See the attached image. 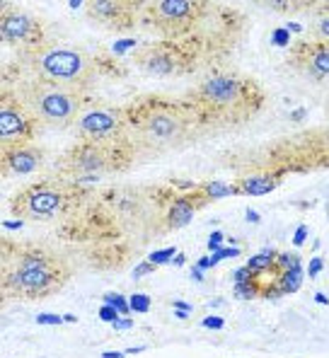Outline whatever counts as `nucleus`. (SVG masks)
Segmentation results:
<instances>
[{
  "mask_svg": "<svg viewBox=\"0 0 329 358\" xmlns=\"http://www.w3.org/2000/svg\"><path fill=\"white\" fill-rule=\"evenodd\" d=\"M124 126L134 148L153 155L187 143L194 136L196 114L184 104L146 102L124 114Z\"/></svg>",
  "mask_w": 329,
  "mask_h": 358,
  "instance_id": "1",
  "label": "nucleus"
},
{
  "mask_svg": "<svg viewBox=\"0 0 329 358\" xmlns=\"http://www.w3.org/2000/svg\"><path fill=\"white\" fill-rule=\"evenodd\" d=\"M192 99L206 121L240 124L262 109L264 92L254 80L242 76H214L192 92Z\"/></svg>",
  "mask_w": 329,
  "mask_h": 358,
  "instance_id": "2",
  "label": "nucleus"
},
{
  "mask_svg": "<svg viewBox=\"0 0 329 358\" xmlns=\"http://www.w3.org/2000/svg\"><path fill=\"white\" fill-rule=\"evenodd\" d=\"M22 61L39 80L68 90H85L94 78V61L83 49L71 46H31L24 49Z\"/></svg>",
  "mask_w": 329,
  "mask_h": 358,
  "instance_id": "3",
  "label": "nucleus"
},
{
  "mask_svg": "<svg viewBox=\"0 0 329 358\" xmlns=\"http://www.w3.org/2000/svg\"><path fill=\"white\" fill-rule=\"evenodd\" d=\"M18 102L34 119V124L71 126L83 112V102L76 90H68L54 83L29 78L18 85Z\"/></svg>",
  "mask_w": 329,
  "mask_h": 358,
  "instance_id": "4",
  "label": "nucleus"
},
{
  "mask_svg": "<svg viewBox=\"0 0 329 358\" xmlns=\"http://www.w3.org/2000/svg\"><path fill=\"white\" fill-rule=\"evenodd\" d=\"M68 276L71 271L61 259L44 255V252H29L15 262L13 268L3 276V283L5 288L20 296L41 298L61 288Z\"/></svg>",
  "mask_w": 329,
  "mask_h": 358,
  "instance_id": "5",
  "label": "nucleus"
},
{
  "mask_svg": "<svg viewBox=\"0 0 329 358\" xmlns=\"http://www.w3.org/2000/svg\"><path fill=\"white\" fill-rule=\"evenodd\" d=\"M129 145L121 141H83L76 145L66 157H63V170L71 175H102V172H111L116 167H124L129 162Z\"/></svg>",
  "mask_w": 329,
  "mask_h": 358,
  "instance_id": "6",
  "label": "nucleus"
},
{
  "mask_svg": "<svg viewBox=\"0 0 329 358\" xmlns=\"http://www.w3.org/2000/svg\"><path fill=\"white\" fill-rule=\"evenodd\" d=\"M73 194L63 184L54 182H39L31 184L24 192H20L13 199L10 208L20 220H46L54 218L71 203Z\"/></svg>",
  "mask_w": 329,
  "mask_h": 358,
  "instance_id": "7",
  "label": "nucleus"
},
{
  "mask_svg": "<svg viewBox=\"0 0 329 358\" xmlns=\"http://www.w3.org/2000/svg\"><path fill=\"white\" fill-rule=\"evenodd\" d=\"M206 10V3H194V0H158L150 3L146 10L148 20L162 31H187L201 20Z\"/></svg>",
  "mask_w": 329,
  "mask_h": 358,
  "instance_id": "8",
  "label": "nucleus"
},
{
  "mask_svg": "<svg viewBox=\"0 0 329 358\" xmlns=\"http://www.w3.org/2000/svg\"><path fill=\"white\" fill-rule=\"evenodd\" d=\"M78 131H80L83 141H121L126 138V126H124V114L116 109L107 107H94L88 109L78 117Z\"/></svg>",
  "mask_w": 329,
  "mask_h": 358,
  "instance_id": "9",
  "label": "nucleus"
},
{
  "mask_svg": "<svg viewBox=\"0 0 329 358\" xmlns=\"http://www.w3.org/2000/svg\"><path fill=\"white\" fill-rule=\"evenodd\" d=\"M34 136V119L15 99H0V145L5 150L27 145Z\"/></svg>",
  "mask_w": 329,
  "mask_h": 358,
  "instance_id": "10",
  "label": "nucleus"
},
{
  "mask_svg": "<svg viewBox=\"0 0 329 358\" xmlns=\"http://www.w3.org/2000/svg\"><path fill=\"white\" fill-rule=\"evenodd\" d=\"M39 39H41V24L29 13L5 10L0 15V41L22 44L24 49H31V46H39Z\"/></svg>",
  "mask_w": 329,
  "mask_h": 358,
  "instance_id": "11",
  "label": "nucleus"
},
{
  "mask_svg": "<svg viewBox=\"0 0 329 358\" xmlns=\"http://www.w3.org/2000/svg\"><path fill=\"white\" fill-rule=\"evenodd\" d=\"M138 3H126V0H97L88 3V15L97 22L107 24L111 29L131 27L136 20Z\"/></svg>",
  "mask_w": 329,
  "mask_h": 358,
  "instance_id": "12",
  "label": "nucleus"
},
{
  "mask_svg": "<svg viewBox=\"0 0 329 358\" xmlns=\"http://www.w3.org/2000/svg\"><path fill=\"white\" fill-rule=\"evenodd\" d=\"M290 61L315 78L329 76V49L327 41H300L290 49Z\"/></svg>",
  "mask_w": 329,
  "mask_h": 358,
  "instance_id": "13",
  "label": "nucleus"
},
{
  "mask_svg": "<svg viewBox=\"0 0 329 358\" xmlns=\"http://www.w3.org/2000/svg\"><path fill=\"white\" fill-rule=\"evenodd\" d=\"M136 63L148 73H155V76H172L179 71V54L169 46H148L141 54L136 56Z\"/></svg>",
  "mask_w": 329,
  "mask_h": 358,
  "instance_id": "14",
  "label": "nucleus"
},
{
  "mask_svg": "<svg viewBox=\"0 0 329 358\" xmlns=\"http://www.w3.org/2000/svg\"><path fill=\"white\" fill-rule=\"evenodd\" d=\"M44 160V152L34 145H20V148L5 150V170L10 175H29Z\"/></svg>",
  "mask_w": 329,
  "mask_h": 358,
  "instance_id": "15",
  "label": "nucleus"
},
{
  "mask_svg": "<svg viewBox=\"0 0 329 358\" xmlns=\"http://www.w3.org/2000/svg\"><path fill=\"white\" fill-rule=\"evenodd\" d=\"M276 187H279V179H276L274 175L262 172V175H252V177L240 179L237 187H235V192L247 194V196H264V194L274 192Z\"/></svg>",
  "mask_w": 329,
  "mask_h": 358,
  "instance_id": "16",
  "label": "nucleus"
},
{
  "mask_svg": "<svg viewBox=\"0 0 329 358\" xmlns=\"http://www.w3.org/2000/svg\"><path fill=\"white\" fill-rule=\"evenodd\" d=\"M196 208H201L199 203H194V196H182L169 206L167 210V223L169 228H184V225L192 223Z\"/></svg>",
  "mask_w": 329,
  "mask_h": 358,
  "instance_id": "17",
  "label": "nucleus"
},
{
  "mask_svg": "<svg viewBox=\"0 0 329 358\" xmlns=\"http://www.w3.org/2000/svg\"><path fill=\"white\" fill-rule=\"evenodd\" d=\"M276 283H279L281 293H295L302 283V268L295 266V268H288V271H281V276Z\"/></svg>",
  "mask_w": 329,
  "mask_h": 358,
  "instance_id": "18",
  "label": "nucleus"
},
{
  "mask_svg": "<svg viewBox=\"0 0 329 358\" xmlns=\"http://www.w3.org/2000/svg\"><path fill=\"white\" fill-rule=\"evenodd\" d=\"M199 192H201V196H204L206 201H211V199H225V196L237 194L235 187H232V184H225V182H206Z\"/></svg>",
  "mask_w": 329,
  "mask_h": 358,
  "instance_id": "19",
  "label": "nucleus"
},
{
  "mask_svg": "<svg viewBox=\"0 0 329 358\" xmlns=\"http://www.w3.org/2000/svg\"><path fill=\"white\" fill-rule=\"evenodd\" d=\"M247 268L254 273V276H259V273L269 271V268H276V252H272V250L259 252L257 257H252V259H249Z\"/></svg>",
  "mask_w": 329,
  "mask_h": 358,
  "instance_id": "20",
  "label": "nucleus"
},
{
  "mask_svg": "<svg viewBox=\"0 0 329 358\" xmlns=\"http://www.w3.org/2000/svg\"><path fill=\"white\" fill-rule=\"evenodd\" d=\"M129 310H134L138 315H146L148 310H150V298H148L146 293H134V296L129 298Z\"/></svg>",
  "mask_w": 329,
  "mask_h": 358,
  "instance_id": "21",
  "label": "nucleus"
},
{
  "mask_svg": "<svg viewBox=\"0 0 329 358\" xmlns=\"http://www.w3.org/2000/svg\"><path fill=\"white\" fill-rule=\"evenodd\" d=\"M104 305L114 308L119 315H126V313H129V300L121 296V293H107V296H104Z\"/></svg>",
  "mask_w": 329,
  "mask_h": 358,
  "instance_id": "22",
  "label": "nucleus"
},
{
  "mask_svg": "<svg viewBox=\"0 0 329 358\" xmlns=\"http://www.w3.org/2000/svg\"><path fill=\"white\" fill-rule=\"evenodd\" d=\"M177 255V252H174V247H167V250H160V252H153L150 257H148V262H150V264H167V262H172V257Z\"/></svg>",
  "mask_w": 329,
  "mask_h": 358,
  "instance_id": "23",
  "label": "nucleus"
},
{
  "mask_svg": "<svg viewBox=\"0 0 329 358\" xmlns=\"http://www.w3.org/2000/svg\"><path fill=\"white\" fill-rule=\"evenodd\" d=\"M295 266H300V259H298V257L276 255V268H281V271H288V268H295Z\"/></svg>",
  "mask_w": 329,
  "mask_h": 358,
  "instance_id": "24",
  "label": "nucleus"
},
{
  "mask_svg": "<svg viewBox=\"0 0 329 358\" xmlns=\"http://www.w3.org/2000/svg\"><path fill=\"white\" fill-rule=\"evenodd\" d=\"M232 281H235V286H245V283H254L257 281V276H254L252 271H249L247 266L237 268L235 273H232Z\"/></svg>",
  "mask_w": 329,
  "mask_h": 358,
  "instance_id": "25",
  "label": "nucleus"
},
{
  "mask_svg": "<svg viewBox=\"0 0 329 358\" xmlns=\"http://www.w3.org/2000/svg\"><path fill=\"white\" fill-rule=\"evenodd\" d=\"M63 317L61 315H54V313H39L36 315V324H61Z\"/></svg>",
  "mask_w": 329,
  "mask_h": 358,
  "instance_id": "26",
  "label": "nucleus"
},
{
  "mask_svg": "<svg viewBox=\"0 0 329 358\" xmlns=\"http://www.w3.org/2000/svg\"><path fill=\"white\" fill-rule=\"evenodd\" d=\"M235 293H237V296H240V298H254V296H257V286H254V283H245V286H235Z\"/></svg>",
  "mask_w": 329,
  "mask_h": 358,
  "instance_id": "27",
  "label": "nucleus"
},
{
  "mask_svg": "<svg viewBox=\"0 0 329 358\" xmlns=\"http://www.w3.org/2000/svg\"><path fill=\"white\" fill-rule=\"evenodd\" d=\"M201 324H204L206 329H223V324H225V320L218 317V315H209V317H206Z\"/></svg>",
  "mask_w": 329,
  "mask_h": 358,
  "instance_id": "28",
  "label": "nucleus"
},
{
  "mask_svg": "<svg viewBox=\"0 0 329 358\" xmlns=\"http://www.w3.org/2000/svg\"><path fill=\"white\" fill-rule=\"evenodd\" d=\"M99 317H102L104 322H114V320H119L121 315L116 313L114 308H109V305H102V308H99Z\"/></svg>",
  "mask_w": 329,
  "mask_h": 358,
  "instance_id": "29",
  "label": "nucleus"
},
{
  "mask_svg": "<svg viewBox=\"0 0 329 358\" xmlns=\"http://www.w3.org/2000/svg\"><path fill=\"white\" fill-rule=\"evenodd\" d=\"M322 266H325V262H322V257H315V259L310 262V266H307V276L315 278L317 273L322 271Z\"/></svg>",
  "mask_w": 329,
  "mask_h": 358,
  "instance_id": "30",
  "label": "nucleus"
},
{
  "mask_svg": "<svg viewBox=\"0 0 329 358\" xmlns=\"http://www.w3.org/2000/svg\"><path fill=\"white\" fill-rule=\"evenodd\" d=\"M288 34H290L288 29H279V31L274 34V39H272V41H274L276 46H288V41H290V36H288Z\"/></svg>",
  "mask_w": 329,
  "mask_h": 358,
  "instance_id": "31",
  "label": "nucleus"
},
{
  "mask_svg": "<svg viewBox=\"0 0 329 358\" xmlns=\"http://www.w3.org/2000/svg\"><path fill=\"white\" fill-rule=\"evenodd\" d=\"M134 46H136V39H121V41H116V44H114V51H116V54H124V51L134 49Z\"/></svg>",
  "mask_w": 329,
  "mask_h": 358,
  "instance_id": "32",
  "label": "nucleus"
},
{
  "mask_svg": "<svg viewBox=\"0 0 329 358\" xmlns=\"http://www.w3.org/2000/svg\"><path fill=\"white\" fill-rule=\"evenodd\" d=\"M150 271H155V264H150V262H143L141 266L134 268V278H141V276H146V273H150Z\"/></svg>",
  "mask_w": 329,
  "mask_h": 358,
  "instance_id": "33",
  "label": "nucleus"
},
{
  "mask_svg": "<svg viewBox=\"0 0 329 358\" xmlns=\"http://www.w3.org/2000/svg\"><path fill=\"white\" fill-rule=\"evenodd\" d=\"M220 240H223V233H218V230H216V233L209 238V250L211 252H218L220 250Z\"/></svg>",
  "mask_w": 329,
  "mask_h": 358,
  "instance_id": "34",
  "label": "nucleus"
},
{
  "mask_svg": "<svg viewBox=\"0 0 329 358\" xmlns=\"http://www.w3.org/2000/svg\"><path fill=\"white\" fill-rule=\"evenodd\" d=\"M305 238H307V228H305V225H300V228L295 230L293 245H302V242H305Z\"/></svg>",
  "mask_w": 329,
  "mask_h": 358,
  "instance_id": "35",
  "label": "nucleus"
},
{
  "mask_svg": "<svg viewBox=\"0 0 329 358\" xmlns=\"http://www.w3.org/2000/svg\"><path fill=\"white\" fill-rule=\"evenodd\" d=\"M114 329H131L134 327V322H131V320H126V317H119V320H114Z\"/></svg>",
  "mask_w": 329,
  "mask_h": 358,
  "instance_id": "36",
  "label": "nucleus"
},
{
  "mask_svg": "<svg viewBox=\"0 0 329 358\" xmlns=\"http://www.w3.org/2000/svg\"><path fill=\"white\" fill-rule=\"evenodd\" d=\"M172 305H174V308L179 310V313H192V310H194L192 305H189V303H182V300H174Z\"/></svg>",
  "mask_w": 329,
  "mask_h": 358,
  "instance_id": "37",
  "label": "nucleus"
},
{
  "mask_svg": "<svg viewBox=\"0 0 329 358\" xmlns=\"http://www.w3.org/2000/svg\"><path fill=\"white\" fill-rule=\"evenodd\" d=\"M3 225H5V228H8V230H18V228H22L24 223H22V220H20V218H15V220H5Z\"/></svg>",
  "mask_w": 329,
  "mask_h": 358,
  "instance_id": "38",
  "label": "nucleus"
},
{
  "mask_svg": "<svg viewBox=\"0 0 329 358\" xmlns=\"http://www.w3.org/2000/svg\"><path fill=\"white\" fill-rule=\"evenodd\" d=\"M209 266H214V264H211V257H201L199 264H196V268H201V271H204V268H209Z\"/></svg>",
  "mask_w": 329,
  "mask_h": 358,
  "instance_id": "39",
  "label": "nucleus"
},
{
  "mask_svg": "<svg viewBox=\"0 0 329 358\" xmlns=\"http://www.w3.org/2000/svg\"><path fill=\"white\" fill-rule=\"evenodd\" d=\"M102 358H124V351H104Z\"/></svg>",
  "mask_w": 329,
  "mask_h": 358,
  "instance_id": "40",
  "label": "nucleus"
},
{
  "mask_svg": "<svg viewBox=\"0 0 329 358\" xmlns=\"http://www.w3.org/2000/svg\"><path fill=\"white\" fill-rule=\"evenodd\" d=\"M245 215H247V220H252V223H259V213H254L252 208H249Z\"/></svg>",
  "mask_w": 329,
  "mask_h": 358,
  "instance_id": "41",
  "label": "nucleus"
},
{
  "mask_svg": "<svg viewBox=\"0 0 329 358\" xmlns=\"http://www.w3.org/2000/svg\"><path fill=\"white\" fill-rule=\"evenodd\" d=\"M192 278H196V281H204V273H201V268H192Z\"/></svg>",
  "mask_w": 329,
  "mask_h": 358,
  "instance_id": "42",
  "label": "nucleus"
},
{
  "mask_svg": "<svg viewBox=\"0 0 329 358\" xmlns=\"http://www.w3.org/2000/svg\"><path fill=\"white\" fill-rule=\"evenodd\" d=\"M172 264L182 266V264H184V255H174V257H172Z\"/></svg>",
  "mask_w": 329,
  "mask_h": 358,
  "instance_id": "43",
  "label": "nucleus"
},
{
  "mask_svg": "<svg viewBox=\"0 0 329 358\" xmlns=\"http://www.w3.org/2000/svg\"><path fill=\"white\" fill-rule=\"evenodd\" d=\"M315 300H317V303H320V305H327V303H329L325 293H317V296H315Z\"/></svg>",
  "mask_w": 329,
  "mask_h": 358,
  "instance_id": "44",
  "label": "nucleus"
},
{
  "mask_svg": "<svg viewBox=\"0 0 329 358\" xmlns=\"http://www.w3.org/2000/svg\"><path fill=\"white\" fill-rule=\"evenodd\" d=\"M63 322H78L76 315H63Z\"/></svg>",
  "mask_w": 329,
  "mask_h": 358,
  "instance_id": "45",
  "label": "nucleus"
}]
</instances>
